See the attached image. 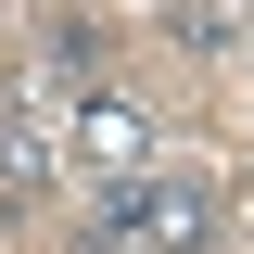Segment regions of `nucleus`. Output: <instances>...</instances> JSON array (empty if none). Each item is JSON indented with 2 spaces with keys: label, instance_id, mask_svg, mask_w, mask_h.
<instances>
[{
  "label": "nucleus",
  "instance_id": "f257e3e1",
  "mask_svg": "<svg viewBox=\"0 0 254 254\" xmlns=\"http://www.w3.org/2000/svg\"><path fill=\"white\" fill-rule=\"evenodd\" d=\"M64 89H13L0 102V203H51L64 190Z\"/></svg>",
  "mask_w": 254,
  "mask_h": 254
},
{
  "label": "nucleus",
  "instance_id": "f03ea898",
  "mask_svg": "<svg viewBox=\"0 0 254 254\" xmlns=\"http://www.w3.org/2000/svg\"><path fill=\"white\" fill-rule=\"evenodd\" d=\"M64 153L102 190H127V178H153V115L140 102H64Z\"/></svg>",
  "mask_w": 254,
  "mask_h": 254
}]
</instances>
